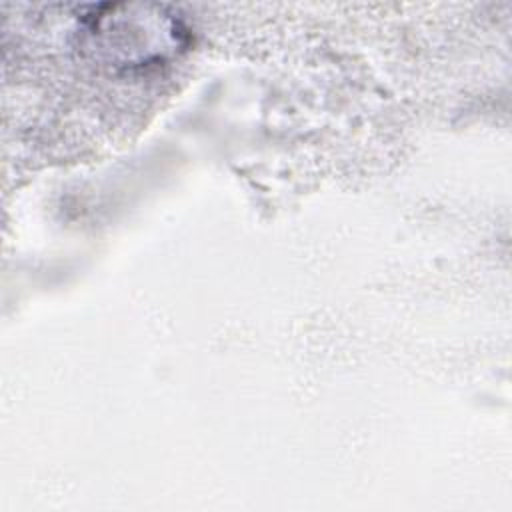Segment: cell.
<instances>
[{
	"mask_svg": "<svg viewBox=\"0 0 512 512\" xmlns=\"http://www.w3.org/2000/svg\"><path fill=\"white\" fill-rule=\"evenodd\" d=\"M78 48L114 70H142L178 56L188 46L180 16L158 4H102L80 16Z\"/></svg>",
	"mask_w": 512,
	"mask_h": 512,
	"instance_id": "obj_1",
	"label": "cell"
}]
</instances>
